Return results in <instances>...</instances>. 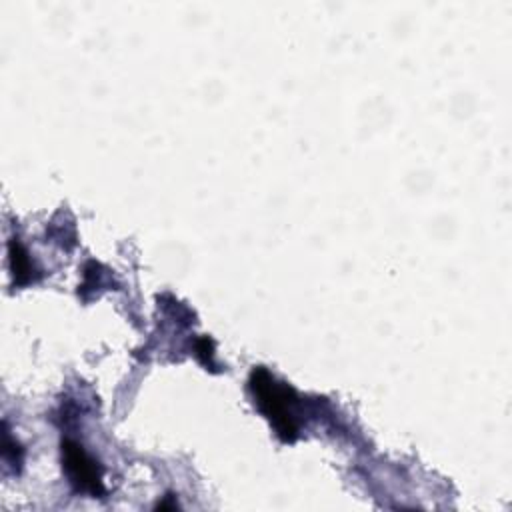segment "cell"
Wrapping results in <instances>:
<instances>
[{
    "label": "cell",
    "instance_id": "cell-1",
    "mask_svg": "<svg viewBox=\"0 0 512 512\" xmlns=\"http://www.w3.org/2000/svg\"><path fill=\"white\" fill-rule=\"evenodd\" d=\"M250 388L258 408L270 420L280 440L294 442L298 436V424L292 412V406L296 404L294 390L288 384L278 382L266 368L252 370Z\"/></svg>",
    "mask_w": 512,
    "mask_h": 512
},
{
    "label": "cell",
    "instance_id": "cell-2",
    "mask_svg": "<svg viewBox=\"0 0 512 512\" xmlns=\"http://www.w3.org/2000/svg\"><path fill=\"white\" fill-rule=\"evenodd\" d=\"M62 462L70 482L76 486L78 492H88L92 496L104 494L102 486V472L98 464L72 440L62 442Z\"/></svg>",
    "mask_w": 512,
    "mask_h": 512
},
{
    "label": "cell",
    "instance_id": "cell-3",
    "mask_svg": "<svg viewBox=\"0 0 512 512\" xmlns=\"http://www.w3.org/2000/svg\"><path fill=\"white\" fill-rule=\"evenodd\" d=\"M8 254H10V268H12V276L16 278V284L30 282L32 280V262H30L24 246L18 242V238L10 240Z\"/></svg>",
    "mask_w": 512,
    "mask_h": 512
}]
</instances>
